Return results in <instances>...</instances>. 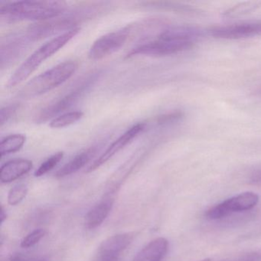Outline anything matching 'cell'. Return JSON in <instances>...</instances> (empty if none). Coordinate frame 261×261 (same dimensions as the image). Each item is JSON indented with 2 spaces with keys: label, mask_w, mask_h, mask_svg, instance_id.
I'll return each mask as SVG.
<instances>
[{
  "label": "cell",
  "mask_w": 261,
  "mask_h": 261,
  "mask_svg": "<svg viewBox=\"0 0 261 261\" xmlns=\"http://www.w3.org/2000/svg\"><path fill=\"white\" fill-rule=\"evenodd\" d=\"M169 247L166 238H155L140 250L133 261H162L167 254Z\"/></svg>",
  "instance_id": "15"
},
{
  "label": "cell",
  "mask_w": 261,
  "mask_h": 261,
  "mask_svg": "<svg viewBox=\"0 0 261 261\" xmlns=\"http://www.w3.org/2000/svg\"><path fill=\"white\" fill-rule=\"evenodd\" d=\"M261 6L260 2L256 1H250V2L241 3L233 6L231 8L228 9L227 11L224 12V16L225 17H235V16H242L247 14L250 12L254 11L256 9L259 8Z\"/></svg>",
  "instance_id": "20"
},
{
  "label": "cell",
  "mask_w": 261,
  "mask_h": 261,
  "mask_svg": "<svg viewBox=\"0 0 261 261\" xmlns=\"http://www.w3.org/2000/svg\"><path fill=\"white\" fill-rule=\"evenodd\" d=\"M183 116V113L181 111H175V112L170 113V114H166V115L161 116L158 119V123L160 124H166V123H171V122L176 121L179 120Z\"/></svg>",
  "instance_id": "26"
},
{
  "label": "cell",
  "mask_w": 261,
  "mask_h": 261,
  "mask_svg": "<svg viewBox=\"0 0 261 261\" xmlns=\"http://www.w3.org/2000/svg\"><path fill=\"white\" fill-rule=\"evenodd\" d=\"M193 46L190 42H173L157 38L155 40L143 41L136 45L126 55V57L137 56H170L189 49Z\"/></svg>",
  "instance_id": "8"
},
{
  "label": "cell",
  "mask_w": 261,
  "mask_h": 261,
  "mask_svg": "<svg viewBox=\"0 0 261 261\" xmlns=\"http://www.w3.org/2000/svg\"><path fill=\"white\" fill-rule=\"evenodd\" d=\"M33 43L25 33H15L4 37L0 47V67L2 69L13 65Z\"/></svg>",
  "instance_id": "9"
},
{
  "label": "cell",
  "mask_w": 261,
  "mask_h": 261,
  "mask_svg": "<svg viewBox=\"0 0 261 261\" xmlns=\"http://www.w3.org/2000/svg\"><path fill=\"white\" fill-rule=\"evenodd\" d=\"M64 157L63 152H56L54 155L47 159L41 166L38 168L37 170L35 172V176L41 177L42 175L48 173L50 171L53 170L61 161Z\"/></svg>",
  "instance_id": "21"
},
{
  "label": "cell",
  "mask_w": 261,
  "mask_h": 261,
  "mask_svg": "<svg viewBox=\"0 0 261 261\" xmlns=\"http://www.w3.org/2000/svg\"><path fill=\"white\" fill-rule=\"evenodd\" d=\"M91 13V10L88 8L86 10H81L68 16L62 17L59 16L49 20L39 22V23L33 24L32 27H29L27 33L33 42L59 33L63 34L73 29L77 28V24L82 19L87 18V16Z\"/></svg>",
  "instance_id": "4"
},
{
  "label": "cell",
  "mask_w": 261,
  "mask_h": 261,
  "mask_svg": "<svg viewBox=\"0 0 261 261\" xmlns=\"http://www.w3.org/2000/svg\"><path fill=\"white\" fill-rule=\"evenodd\" d=\"M197 261H211V259H201V260H197Z\"/></svg>",
  "instance_id": "29"
},
{
  "label": "cell",
  "mask_w": 261,
  "mask_h": 261,
  "mask_svg": "<svg viewBox=\"0 0 261 261\" xmlns=\"http://www.w3.org/2000/svg\"><path fill=\"white\" fill-rule=\"evenodd\" d=\"M84 113L82 111H71V112L65 113L61 114L57 117L53 119L50 123V127L54 129L66 127L70 125L74 124L76 122L80 120L83 117Z\"/></svg>",
  "instance_id": "19"
},
{
  "label": "cell",
  "mask_w": 261,
  "mask_h": 261,
  "mask_svg": "<svg viewBox=\"0 0 261 261\" xmlns=\"http://www.w3.org/2000/svg\"><path fill=\"white\" fill-rule=\"evenodd\" d=\"M68 9L63 1L0 2V19L7 23L49 20L62 16Z\"/></svg>",
  "instance_id": "1"
},
{
  "label": "cell",
  "mask_w": 261,
  "mask_h": 261,
  "mask_svg": "<svg viewBox=\"0 0 261 261\" xmlns=\"http://www.w3.org/2000/svg\"><path fill=\"white\" fill-rule=\"evenodd\" d=\"M7 218V212L4 211V207H2V208H1V212H0V219H1V223H4V221H5Z\"/></svg>",
  "instance_id": "28"
},
{
  "label": "cell",
  "mask_w": 261,
  "mask_h": 261,
  "mask_svg": "<svg viewBox=\"0 0 261 261\" xmlns=\"http://www.w3.org/2000/svg\"><path fill=\"white\" fill-rule=\"evenodd\" d=\"M19 106L18 103L7 105L0 111V126H4L17 112Z\"/></svg>",
  "instance_id": "24"
},
{
  "label": "cell",
  "mask_w": 261,
  "mask_h": 261,
  "mask_svg": "<svg viewBox=\"0 0 261 261\" xmlns=\"http://www.w3.org/2000/svg\"><path fill=\"white\" fill-rule=\"evenodd\" d=\"M93 261H118V258L103 257V256H97L96 259Z\"/></svg>",
  "instance_id": "27"
},
{
  "label": "cell",
  "mask_w": 261,
  "mask_h": 261,
  "mask_svg": "<svg viewBox=\"0 0 261 261\" xmlns=\"http://www.w3.org/2000/svg\"><path fill=\"white\" fill-rule=\"evenodd\" d=\"M27 137L23 134H12L1 140L0 154L2 156L14 153L22 149Z\"/></svg>",
  "instance_id": "18"
},
{
  "label": "cell",
  "mask_w": 261,
  "mask_h": 261,
  "mask_svg": "<svg viewBox=\"0 0 261 261\" xmlns=\"http://www.w3.org/2000/svg\"><path fill=\"white\" fill-rule=\"evenodd\" d=\"M80 31L81 29L77 27L53 38L42 45L16 70L13 75L10 77L7 86L9 88H14L25 82L42 63L58 53L59 50L62 49L71 39H74Z\"/></svg>",
  "instance_id": "2"
},
{
  "label": "cell",
  "mask_w": 261,
  "mask_h": 261,
  "mask_svg": "<svg viewBox=\"0 0 261 261\" xmlns=\"http://www.w3.org/2000/svg\"><path fill=\"white\" fill-rule=\"evenodd\" d=\"M103 144L105 143H100L98 144L94 145V146H91V147L88 148V149L77 154L76 156H74L72 160H70L68 163L62 166L56 172V176L57 178H64V177L75 173L77 171L85 167L100 152V149L103 147Z\"/></svg>",
  "instance_id": "14"
},
{
  "label": "cell",
  "mask_w": 261,
  "mask_h": 261,
  "mask_svg": "<svg viewBox=\"0 0 261 261\" xmlns=\"http://www.w3.org/2000/svg\"><path fill=\"white\" fill-rule=\"evenodd\" d=\"M9 261H48L45 256H35L25 253H16L10 256Z\"/></svg>",
  "instance_id": "25"
},
{
  "label": "cell",
  "mask_w": 261,
  "mask_h": 261,
  "mask_svg": "<svg viewBox=\"0 0 261 261\" xmlns=\"http://www.w3.org/2000/svg\"><path fill=\"white\" fill-rule=\"evenodd\" d=\"M202 36V30L198 27L175 25L163 29L157 38L163 40L194 43L195 41L198 40Z\"/></svg>",
  "instance_id": "13"
},
{
  "label": "cell",
  "mask_w": 261,
  "mask_h": 261,
  "mask_svg": "<svg viewBox=\"0 0 261 261\" xmlns=\"http://www.w3.org/2000/svg\"><path fill=\"white\" fill-rule=\"evenodd\" d=\"M45 234H46V231L44 229H36L22 239L21 241V247L22 248H30L37 244L45 236Z\"/></svg>",
  "instance_id": "23"
},
{
  "label": "cell",
  "mask_w": 261,
  "mask_h": 261,
  "mask_svg": "<svg viewBox=\"0 0 261 261\" xmlns=\"http://www.w3.org/2000/svg\"><path fill=\"white\" fill-rule=\"evenodd\" d=\"M100 75V72L93 73L86 79H83L79 85H76L75 88H73L69 92L42 109L35 117V122L36 123H45L50 119H54L56 116L71 108L80 100L81 97H83L84 94L89 90V88L94 85Z\"/></svg>",
  "instance_id": "5"
},
{
  "label": "cell",
  "mask_w": 261,
  "mask_h": 261,
  "mask_svg": "<svg viewBox=\"0 0 261 261\" xmlns=\"http://www.w3.org/2000/svg\"><path fill=\"white\" fill-rule=\"evenodd\" d=\"M258 201L259 196L254 192H244L211 207L206 212V217L211 220L221 219L233 213L250 210Z\"/></svg>",
  "instance_id": "6"
},
{
  "label": "cell",
  "mask_w": 261,
  "mask_h": 261,
  "mask_svg": "<svg viewBox=\"0 0 261 261\" xmlns=\"http://www.w3.org/2000/svg\"><path fill=\"white\" fill-rule=\"evenodd\" d=\"M131 30V27H125L97 39L90 48L88 53L89 59L94 61L100 60L119 51L129 39Z\"/></svg>",
  "instance_id": "7"
},
{
  "label": "cell",
  "mask_w": 261,
  "mask_h": 261,
  "mask_svg": "<svg viewBox=\"0 0 261 261\" xmlns=\"http://www.w3.org/2000/svg\"><path fill=\"white\" fill-rule=\"evenodd\" d=\"M113 205V198H105L95 204L85 215V227L91 230L101 225L111 213Z\"/></svg>",
  "instance_id": "17"
},
{
  "label": "cell",
  "mask_w": 261,
  "mask_h": 261,
  "mask_svg": "<svg viewBox=\"0 0 261 261\" xmlns=\"http://www.w3.org/2000/svg\"><path fill=\"white\" fill-rule=\"evenodd\" d=\"M79 68L76 61H65L30 80L19 92L22 99H32L42 95L68 81Z\"/></svg>",
  "instance_id": "3"
},
{
  "label": "cell",
  "mask_w": 261,
  "mask_h": 261,
  "mask_svg": "<svg viewBox=\"0 0 261 261\" xmlns=\"http://www.w3.org/2000/svg\"><path fill=\"white\" fill-rule=\"evenodd\" d=\"M28 194V187L25 184H18L10 189L8 195V203L12 206L17 205Z\"/></svg>",
  "instance_id": "22"
},
{
  "label": "cell",
  "mask_w": 261,
  "mask_h": 261,
  "mask_svg": "<svg viewBox=\"0 0 261 261\" xmlns=\"http://www.w3.org/2000/svg\"><path fill=\"white\" fill-rule=\"evenodd\" d=\"M145 129H146L145 123H139L134 125L132 127L127 129L124 134H122L117 140H115L97 160H94L88 166L86 172H94L96 169L103 166L107 162L113 158L116 154L124 149L134 139L137 138L139 134H141Z\"/></svg>",
  "instance_id": "10"
},
{
  "label": "cell",
  "mask_w": 261,
  "mask_h": 261,
  "mask_svg": "<svg viewBox=\"0 0 261 261\" xmlns=\"http://www.w3.org/2000/svg\"><path fill=\"white\" fill-rule=\"evenodd\" d=\"M209 34L214 38L221 39H241L261 36V22L213 27L209 30Z\"/></svg>",
  "instance_id": "11"
},
{
  "label": "cell",
  "mask_w": 261,
  "mask_h": 261,
  "mask_svg": "<svg viewBox=\"0 0 261 261\" xmlns=\"http://www.w3.org/2000/svg\"><path fill=\"white\" fill-rule=\"evenodd\" d=\"M33 169V162L25 159L11 160L0 169V181L10 183L28 173Z\"/></svg>",
  "instance_id": "16"
},
{
  "label": "cell",
  "mask_w": 261,
  "mask_h": 261,
  "mask_svg": "<svg viewBox=\"0 0 261 261\" xmlns=\"http://www.w3.org/2000/svg\"><path fill=\"white\" fill-rule=\"evenodd\" d=\"M134 238L133 233H118L109 237L99 246L97 256L118 258L119 255L130 245Z\"/></svg>",
  "instance_id": "12"
}]
</instances>
